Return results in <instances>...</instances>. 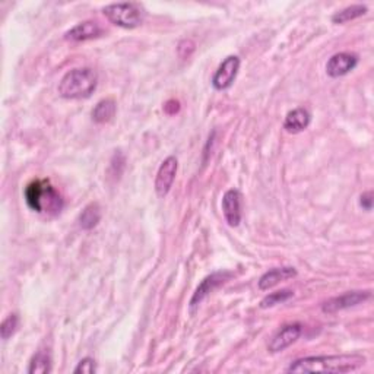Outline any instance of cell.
Wrapping results in <instances>:
<instances>
[{
	"instance_id": "16",
	"label": "cell",
	"mask_w": 374,
	"mask_h": 374,
	"mask_svg": "<svg viewBox=\"0 0 374 374\" xmlns=\"http://www.w3.org/2000/svg\"><path fill=\"white\" fill-rule=\"evenodd\" d=\"M116 110H117V105H116L114 100H112V98L103 100L96 104L92 110V120L96 123L110 122V120L116 114Z\"/></svg>"
},
{
	"instance_id": "20",
	"label": "cell",
	"mask_w": 374,
	"mask_h": 374,
	"mask_svg": "<svg viewBox=\"0 0 374 374\" xmlns=\"http://www.w3.org/2000/svg\"><path fill=\"white\" fill-rule=\"evenodd\" d=\"M18 326H19V318L18 315H15V313H12V315H9L2 322V324H0V335H2V340L8 341L9 337L17 332Z\"/></svg>"
},
{
	"instance_id": "22",
	"label": "cell",
	"mask_w": 374,
	"mask_h": 374,
	"mask_svg": "<svg viewBox=\"0 0 374 374\" xmlns=\"http://www.w3.org/2000/svg\"><path fill=\"white\" fill-rule=\"evenodd\" d=\"M360 205L366 211H371V208H373V193L371 191L363 193V195H361V198H360Z\"/></svg>"
},
{
	"instance_id": "21",
	"label": "cell",
	"mask_w": 374,
	"mask_h": 374,
	"mask_svg": "<svg viewBox=\"0 0 374 374\" xmlns=\"http://www.w3.org/2000/svg\"><path fill=\"white\" fill-rule=\"evenodd\" d=\"M96 371V366H95V361L90 357L81 360L76 368L74 370L75 374H92Z\"/></svg>"
},
{
	"instance_id": "18",
	"label": "cell",
	"mask_w": 374,
	"mask_h": 374,
	"mask_svg": "<svg viewBox=\"0 0 374 374\" xmlns=\"http://www.w3.org/2000/svg\"><path fill=\"white\" fill-rule=\"evenodd\" d=\"M367 14V6L364 5H353L349 8H345L332 17V21L335 23H345L353 19H357L360 17H363Z\"/></svg>"
},
{
	"instance_id": "12",
	"label": "cell",
	"mask_w": 374,
	"mask_h": 374,
	"mask_svg": "<svg viewBox=\"0 0 374 374\" xmlns=\"http://www.w3.org/2000/svg\"><path fill=\"white\" fill-rule=\"evenodd\" d=\"M103 34V28L100 27L98 22L95 21H85L81 22L74 28H70L66 34L65 39L70 41H87V40H94L98 39Z\"/></svg>"
},
{
	"instance_id": "14",
	"label": "cell",
	"mask_w": 374,
	"mask_h": 374,
	"mask_svg": "<svg viewBox=\"0 0 374 374\" xmlns=\"http://www.w3.org/2000/svg\"><path fill=\"white\" fill-rule=\"evenodd\" d=\"M311 122V114L306 110V108H295V110L289 112L285 117L284 127L291 132V134H298V132H303L310 126Z\"/></svg>"
},
{
	"instance_id": "3",
	"label": "cell",
	"mask_w": 374,
	"mask_h": 374,
	"mask_svg": "<svg viewBox=\"0 0 374 374\" xmlns=\"http://www.w3.org/2000/svg\"><path fill=\"white\" fill-rule=\"evenodd\" d=\"M25 202L32 211L52 216L63 209L62 196L47 180H34L27 186Z\"/></svg>"
},
{
	"instance_id": "6",
	"label": "cell",
	"mask_w": 374,
	"mask_h": 374,
	"mask_svg": "<svg viewBox=\"0 0 374 374\" xmlns=\"http://www.w3.org/2000/svg\"><path fill=\"white\" fill-rule=\"evenodd\" d=\"M240 63H241L240 57L228 56L220 65L218 70L215 72V75L212 78V85L216 91H225L233 85L238 74Z\"/></svg>"
},
{
	"instance_id": "4",
	"label": "cell",
	"mask_w": 374,
	"mask_h": 374,
	"mask_svg": "<svg viewBox=\"0 0 374 374\" xmlns=\"http://www.w3.org/2000/svg\"><path fill=\"white\" fill-rule=\"evenodd\" d=\"M104 17L117 27L134 30L145 19V12L138 3H113L103 9Z\"/></svg>"
},
{
	"instance_id": "1",
	"label": "cell",
	"mask_w": 374,
	"mask_h": 374,
	"mask_svg": "<svg viewBox=\"0 0 374 374\" xmlns=\"http://www.w3.org/2000/svg\"><path fill=\"white\" fill-rule=\"evenodd\" d=\"M366 357L358 354L319 355L300 358L287 368L288 373H351L366 364Z\"/></svg>"
},
{
	"instance_id": "13",
	"label": "cell",
	"mask_w": 374,
	"mask_h": 374,
	"mask_svg": "<svg viewBox=\"0 0 374 374\" xmlns=\"http://www.w3.org/2000/svg\"><path fill=\"white\" fill-rule=\"evenodd\" d=\"M297 276V271L291 267L287 268H273L268 271L267 273H263L259 280V288L262 291H267V289L273 288L275 285H278L280 282L288 281Z\"/></svg>"
},
{
	"instance_id": "2",
	"label": "cell",
	"mask_w": 374,
	"mask_h": 374,
	"mask_svg": "<svg viewBox=\"0 0 374 374\" xmlns=\"http://www.w3.org/2000/svg\"><path fill=\"white\" fill-rule=\"evenodd\" d=\"M98 85V75L90 67L72 69L59 83L57 92L66 100L88 98Z\"/></svg>"
},
{
	"instance_id": "5",
	"label": "cell",
	"mask_w": 374,
	"mask_h": 374,
	"mask_svg": "<svg viewBox=\"0 0 374 374\" xmlns=\"http://www.w3.org/2000/svg\"><path fill=\"white\" fill-rule=\"evenodd\" d=\"M233 276L231 272L228 271H221V272H214L209 276L205 278L200 285L196 288L195 294H193L191 300H190V311L195 313V310L200 306L202 301L207 298L214 289H216L218 287H221L222 284H225L228 280H230Z\"/></svg>"
},
{
	"instance_id": "9",
	"label": "cell",
	"mask_w": 374,
	"mask_h": 374,
	"mask_svg": "<svg viewBox=\"0 0 374 374\" xmlns=\"http://www.w3.org/2000/svg\"><path fill=\"white\" fill-rule=\"evenodd\" d=\"M303 328L300 323H291L285 324L278 332L273 335V337L269 342V351L271 353H281L288 346H291L298 337L301 336Z\"/></svg>"
},
{
	"instance_id": "15",
	"label": "cell",
	"mask_w": 374,
	"mask_h": 374,
	"mask_svg": "<svg viewBox=\"0 0 374 374\" xmlns=\"http://www.w3.org/2000/svg\"><path fill=\"white\" fill-rule=\"evenodd\" d=\"M101 221V208L96 202L87 205L79 215V225L82 230H92Z\"/></svg>"
},
{
	"instance_id": "8",
	"label": "cell",
	"mask_w": 374,
	"mask_h": 374,
	"mask_svg": "<svg viewBox=\"0 0 374 374\" xmlns=\"http://www.w3.org/2000/svg\"><path fill=\"white\" fill-rule=\"evenodd\" d=\"M371 298V293L370 291H351V293H345L340 297H333L331 300H328L326 303L322 306V310L324 313H336L341 311L345 309H351L355 307L361 303H364V301Z\"/></svg>"
},
{
	"instance_id": "17",
	"label": "cell",
	"mask_w": 374,
	"mask_h": 374,
	"mask_svg": "<svg viewBox=\"0 0 374 374\" xmlns=\"http://www.w3.org/2000/svg\"><path fill=\"white\" fill-rule=\"evenodd\" d=\"M50 371H52V357L47 351H39L31 358L28 367L30 374H47Z\"/></svg>"
},
{
	"instance_id": "7",
	"label": "cell",
	"mask_w": 374,
	"mask_h": 374,
	"mask_svg": "<svg viewBox=\"0 0 374 374\" xmlns=\"http://www.w3.org/2000/svg\"><path fill=\"white\" fill-rule=\"evenodd\" d=\"M177 168H178V161L173 155L165 158L163 164L160 165L158 173H156V178H155V191L160 198L167 196L168 191L172 190L176 176H177Z\"/></svg>"
},
{
	"instance_id": "10",
	"label": "cell",
	"mask_w": 374,
	"mask_h": 374,
	"mask_svg": "<svg viewBox=\"0 0 374 374\" xmlns=\"http://www.w3.org/2000/svg\"><path fill=\"white\" fill-rule=\"evenodd\" d=\"M241 208H243V198L237 189L225 191L222 198V212L225 221L230 227H238L241 222Z\"/></svg>"
},
{
	"instance_id": "11",
	"label": "cell",
	"mask_w": 374,
	"mask_h": 374,
	"mask_svg": "<svg viewBox=\"0 0 374 374\" xmlns=\"http://www.w3.org/2000/svg\"><path fill=\"white\" fill-rule=\"evenodd\" d=\"M358 65V57L354 53H336L326 63V74L331 78H341L354 70Z\"/></svg>"
},
{
	"instance_id": "19",
	"label": "cell",
	"mask_w": 374,
	"mask_h": 374,
	"mask_svg": "<svg viewBox=\"0 0 374 374\" xmlns=\"http://www.w3.org/2000/svg\"><path fill=\"white\" fill-rule=\"evenodd\" d=\"M293 297H294V293L291 291V289H281V291H276V293H272V294L264 297L260 301V307L269 309L276 304H282V303H287V301Z\"/></svg>"
}]
</instances>
